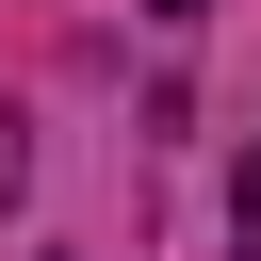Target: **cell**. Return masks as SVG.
<instances>
[{
    "instance_id": "1",
    "label": "cell",
    "mask_w": 261,
    "mask_h": 261,
    "mask_svg": "<svg viewBox=\"0 0 261 261\" xmlns=\"http://www.w3.org/2000/svg\"><path fill=\"white\" fill-rule=\"evenodd\" d=\"M228 196H245V228H261V147H245V179H228Z\"/></svg>"
},
{
    "instance_id": "2",
    "label": "cell",
    "mask_w": 261,
    "mask_h": 261,
    "mask_svg": "<svg viewBox=\"0 0 261 261\" xmlns=\"http://www.w3.org/2000/svg\"><path fill=\"white\" fill-rule=\"evenodd\" d=\"M147 16H212V0H147Z\"/></svg>"
}]
</instances>
